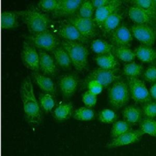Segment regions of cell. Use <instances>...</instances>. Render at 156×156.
<instances>
[{
	"mask_svg": "<svg viewBox=\"0 0 156 156\" xmlns=\"http://www.w3.org/2000/svg\"><path fill=\"white\" fill-rule=\"evenodd\" d=\"M20 94L23 111L27 121L32 124H38L41 118L39 104L35 98L32 82L29 76L23 80L20 87Z\"/></svg>",
	"mask_w": 156,
	"mask_h": 156,
	"instance_id": "1",
	"label": "cell"
},
{
	"mask_svg": "<svg viewBox=\"0 0 156 156\" xmlns=\"http://www.w3.org/2000/svg\"><path fill=\"white\" fill-rule=\"evenodd\" d=\"M61 45L69 54L74 68L78 71L85 69L88 64V51L83 43L63 40Z\"/></svg>",
	"mask_w": 156,
	"mask_h": 156,
	"instance_id": "2",
	"label": "cell"
},
{
	"mask_svg": "<svg viewBox=\"0 0 156 156\" xmlns=\"http://www.w3.org/2000/svg\"><path fill=\"white\" fill-rule=\"evenodd\" d=\"M130 96L127 83L123 80L115 81L108 89V102L115 108L118 109L124 106L128 102Z\"/></svg>",
	"mask_w": 156,
	"mask_h": 156,
	"instance_id": "3",
	"label": "cell"
},
{
	"mask_svg": "<svg viewBox=\"0 0 156 156\" xmlns=\"http://www.w3.org/2000/svg\"><path fill=\"white\" fill-rule=\"evenodd\" d=\"M22 15L29 30L32 34L47 30L50 24L49 18L35 9H30L23 12Z\"/></svg>",
	"mask_w": 156,
	"mask_h": 156,
	"instance_id": "4",
	"label": "cell"
},
{
	"mask_svg": "<svg viewBox=\"0 0 156 156\" xmlns=\"http://www.w3.org/2000/svg\"><path fill=\"white\" fill-rule=\"evenodd\" d=\"M127 85L130 96L134 101L143 104L152 101L149 91L142 80L127 77Z\"/></svg>",
	"mask_w": 156,
	"mask_h": 156,
	"instance_id": "5",
	"label": "cell"
},
{
	"mask_svg": "<svg viewBox=\"0 0 156 156\" xmlns=\"http://www.w3.org/2000/svg\"><path fill=\"white\" fill-rule=\"evenodd\" d=\"M27 38L34 46L47 51H52L59 44L58 38L49 30L32 34Z\"/></svg>",
	"mask_w": 156,
	"mask_h": 156,
	"instance_id": "6",
	"label": "cell"
},
{
	"mask_svg": "<svg viewBox=\"0 0 156 156\" xmlns=\"http://www.w3.org/2000/svg\"><path fill=\"white\" fill-rule=\"evenodd\" d=\"M132 35L142 44L152 46L156 40V30L149 24H134L131 26Z\"/></svg>",
	"mask_w": 156,
	"mask_h": 156,
	"instance_id": "7",
	"label": "cell"
},
{
	"mask_svg": "<svg viewBox=\"0 0 156 156\" xmlns=\"http://www.w3.org/2000/svg\"><path fill=\"white\" fill-rule=\"evenodd\" d=\"M120 76L118 74V69H104L99 68L93 70L87 77L88 82L96 80L100 82L104 87H107L115 81L119 80Z\"/></svg>",
	"mask_w": 156,
	"mask_h": 156,
	"instance_id": "8",
	"label": "cell"
},
{
	"mask_svg": "<svg viewBox=\"0 0 156 156\" xmlns=\"http://www.w3.org/2000/svg\"><path fill=\"white\" fill-rule=\"evenodd\" d=\"M69 22L73 24L86 38L88 39L96 35V23L93 19L81 17L77 15L69 18Z\"/></svg>",
	"mask_w": 156,
	"mask_h": 156,
	"instance_id": "9",
	"label": "cell"
},
{
	"mask_svg": "<svg viewBox=\"0 0 156 156\" xmlns=\"http://www.w3.org/2000/svg\"><path fill=\"white\" fill-rule=\"evenodd\" d=\"M21 58L23 63L28 68L37 71L39 69V54L34 46L30 43L24 41Z\"/></svg>",
	"mask_w": 156,
	"mask_h": 156,
	"instance_id": "10",
	"label": "cell"
},
{
	"mask_svg": "<svg viewBox=\"0 0 156 156\" xmlns=\"http://www.w3.org/2000/svg\"><path fill=\"white\" fill-rule=\"evenodd\" d=\"M110 40L115 46L129 47L133 40V35L126 26L120 25L111 32Z\"/></svg>",
	"mask_w": 156,
	"mask_h": 156,
	"instance_id": "11",
	"label": "cell"
},
{
	"mask_svg": "<svg viewBox=\"0 0 156 156\" xmlns=\"http://www.w3.org/2000/svg\"><path fill=\"white\" fill-rule=\"evenodd\" d=\"M144 133L139 130H132L112 139L107 144L108 147H116L135 143L138 141Z\"/></svg>",
	"mask_w": 156,
	"mask_h": 156,
	"instance_id": "12",
	"label": "cell"
},
{
	"mask_svg": "<svg viewBox=\"0 0 156 156\" xmlns=\"http://www.w3.org/2000/svg\"><path fill=\"white\" fill-rule=\"evenodd\" d=\"M58 34L64 40L87 43L88 39L84 37L78 29L69 21L62 24L58 29Z\"/></svg>",
	"mask_w": 156,
	"mask_h": 156,
	"instance_id": "13",
	"label": "cell"
},
{
	"mask_svg": "<svg viewBox=\"0 0 156 156\" xmlns=\"http://www.w3.org/2000/svg\"><path fill=\"white\" fill-rule=\"evenodd\" d=\"M128 15L135 24H149L154 26L156 23L144 10L135 5H131L129 8Z\"/></svg>",
	"mask_w": 156,
	"mask_h": 156,
	"instance_id": "14",
	"label": "cell"
},
{
	"mask_svg": "<svg viewBox=\"0 0 156 156\" xmlns=\"http://www.w3.org/2000/svg\"><path fill=\"white\" fill-rule=\"evenodd\" d=\"M58 84L62 95L66 98H69L75 93L78 85V80L75 76L66 74L60 77Z\"/></svg>",
	"mask_w": 156,
	"mask_h": 156,
	"instance_id": "15",
	"label": "cell"
},
{
	"mask_svg": "<svg viewBox=\"0 0 156 156\" xmlns=\"http://www.w3.org/2000/svg\"><path fill=\"white\" fill-rule=\"evenodd\" d=\"M39 68L45 75H53L55 73L56 66L54 58L46 51L38 49Z\"/></svg>",
	"mask_w": 156,
	"mask_h": 156,
	"instance_id": "16",
	"label": "cell"
},
{
	"mask_svg": "<svg viewBox=\"0 0 156 156\" xmlns=\"http://www.w3.org/2000/svg\"><path fill=\"white\" fill-rule=\"evenodd\" d=\"M121 4V1L116 0L115 2L112 4L96 9L93 18L94 21L96 24L101 25L108 16L118 9Z\"/></svg>",
	"mask_w": 156,
	"mask_h": 156,
	"instance_id": "17",
	"label": "cell"
},
{
	"mask_svg": "<svg viewBox=\"0 0 156 156\" xmlns=\"http://www.w3.org/2000/svg\"><path fill=\"white\" fill-rule=\"evenodd\" d=\"M82 2L81 0H60L58 7L53 13L57 16L73 15L79 10Z\"/></svg>",
	"mask_w": 156,
	"mask_h": 156,
	"instance_id": "18",
	"label": "cell"
},
{
	"mask_svg": "<svg viewBox=\"0 0 156 156\" xmlns=\"http://www.w3.org/2000/svg\"><path fill=\"white\" fill-rule=\"evenodd\" d=\"M122 113L124 121L130 125L140 122L143 115L142 109L135 105H128L126 107L123 109Z\"/></svg>",
	"mask_w": 156,
	"mask_h": 156,
	"instance_id": "19",
	"label": "cell"
},
{
	"mask_svg": "<svg viewBox=\"0 0 156 156\" xmlns=\"http://www.w3.org/2000/svg\"><path fill=\"white\" fill-rule=\"evenodd\" d=\"M134 52L136 57L143 62L152 63L156 61V50L152 46L141 44L135 49Z\"/></svg>",
	"mask_w": 156,
	"mask_h": 156,
	"instance_id": "20",
	"label": "cell"
},
{
	"mask_svg": "<svg viewBox=\"0 0 156 156\" xmlns=\"http://www.w3.org/2000/svg\"><path fill=\"white\" fill-rule=\"evenodd\" d=\"M34 79L35 83L45 93L54 94L55 91V88L53 80L51 78L45 74L38 73H33Z\"/></svg>",
	"mask_w": 156,
	"mask_h": 156,
	"instance_id": "21",
	"label": "cell"
},
{
	"mask_svg": "<svg viewBox=\"0 0 156 156\" xmlns=\"http://www.w3.org/2000/svg\"><path fill=\"white\" fill-rule=\"evenodd\" d=\"M52 52L54 59L59 66L65 69H68L71 67L72 62L70 57L62 45L57 46Z\"/></svg>",
	"mask_w": 156,
	"mask_h": 156,
	"instance_id": "22",
	"label": "cell"
},
{
	"mask_svg": "<svg viewBox=\"0 0 156 156\" xmlns=\"http://www.w3.org/2000/svg\"><path fill=\"white\" fill-rule=\"evenodd\" d=\"M122 19V16L121 13L119 12L118 9L112 13L101 24L102 29L105 32L109 33L113 31L116 29Z\"/></svg>",
	"mask_w": 156,
	"mask_h": 156,
	"instance_id": "23",
	"label": "cell"
},
{
	"mask_svg": "<svg viewBox=\"0 0 156 156\" xmlns=\"http://www.w3.org/2000/svg\"><path fill=\"white\" fill-rule=\"evenodd\" d=\"M90 47L92 51L98 55L112 53L115 48L113 44L101 38L93 40L91 43Z\"/></svg>",
	"mask_w": 156,
	"mask_h": 156,
	"instance_id": "24",
	"label": "cell"
},
{
	"mask_svg": "<svg viewBox=\"0 0 156 156\" xmlns=\"http://www.w3.org/2000/svg\"><path fill=\"white\" fill-rule=\"evenodd\" d=\"M94 59L98 65L101 68L115 69L118 64L116 57L113 53L98 55Z\"/></svg>",
	"mask_w": 156,
	"mask_h": 156,
	"instance_id": "25",
	"label": "cell"
},
{
	"mask_svg": "<svg viewBox=\"0 0 156 156\" xmlns=\"http://www.w3.org/2000/svg\"><path fill=\"white\" fill-rule=\"evenodd\" d=\"M130 2L144 10L156 22V0H132Z\"/></svg>",
	"mask_w": 156,
	"mask_h": 156,
	"instance_id": "26",
	"label": "cell"
},
{
	"mask_svg": "<svg viewBox=\"0 0 156 156\" xmlns=\"http://www.w3.org/2000/svg\"><path fill=\"white\" fill-rule=\"evenodd\" d=\"M17 26V15L15 12L8 10L2 11L1 12V26L2 29H11L16 27Z\"/></svg>",
	"mask_w": 156,
	"mask_h": 156,
	"instance_id": "27",
	"label": "cell"
},
{
	"mask_svg": "<svg viewBox=\"0 0 156 156\" xmlns=\"http://www.w3.org/2000/svg\"><path fill=\"white\" fill-rule=\"evenodd\" d=\"M113 54L116 58L128 63L133 62L136 57L134 51L127 46H115Z\"/></svg>",
	"mask_w": 156,
	"mask_h": 156,
	"instance_id": "28",
	"label": "cell"
},
{
	"mask_svg": "<svg viewBox=\"0 0 156 156\" xmlns=\"http://www.w3.org/2000/svg\"><path fill=\"white\" fill-rule=\"evenodd\" d=\"M73 113L71 103H63L58 105L53 112L54 117L58 121H63L68 119Z\"/></svg>",
	"mask_w": 156,
	"mask_h": 156,
	"instance_id": "29",
	"label": "cell"
},
{
	"mask_svg": "<svg viewBox=\"0 0 156 156\" xmlns=\"http://www.w3.org/2000/svg\"><path fill=\"white\" fill-rule=\"evenodd\" d=\"M140 130L144 133L156 137V120L145 118L140 122Z\"/></svg>",
	"mask_w": 156,
	"mask_h": 156,
	"instance_id": "30",
	"label": "cell"
},
{
	"mask_svg": "<svg viewBox=\"0 0 156 156\" xmlns=\"http://www.w3.org/2000/svg\"><path fill=\"white\" fill-rule=\"evenodd\" d=\"M143 71V66L133 61L125 64L123 66V73L129 77H138L141 74Z\"/></svg>",
	"mask_w": 156,
	"mask_h": 156,
	"instance_id": "31",
	"label": "cell"
},
{
	"mask_svg": "<svg viewBox=\"0 0 156 156\" xmlns=\"http://www.w3.org/2000/svg\"><path fill=\"white\" fill-rule=\"evenodd\" d=\"M131 125L126 122L124 120H119L115 121L111 129L110 135L111 137L113 139L115 138L122 134L130 130Z\"/></svg>",
	"mask_w": 156,
	"mask_h": 156,
	"instance_id": "32",
	"label": "cell"
},
{
	"mask_svg": "<svg viewBox=\"0 0 156 156\" xmlns=\"http://www.w3.org/2000/svg\"><path fill=\"white\" fill-rule=\"evenodd\" d=\"M94 116V110L90 107H81L74 112L73 118L79 121H90Z\"/></svg>",
	"mask_w": 156,
	"mask_h": 156,
	"instance_id": "33",
	"label": "cell"
},
{
	"mask_svg": "<svg viewBox=\"0 0 156 156\" xmlns=\"http://www.w3.org/2000/svg\"><path fill=\"white\" fill-rule=\"evenodd\" d=\"M39 103L40 107L46 112L51 111L55 105L53 96L49 93L41 94L39 97Z\"/></svg>",
	"mask_w": 156,
	"mask_h": 156,
	"instance_id": "34",
	"label": "cell"
},
{
	"mask_svg": "<svg viewBox=\"0 0 156 156\" xmlns=\"http://www.w3.org/2000/svg\"><path fill=\"white\" fill-rule=\"evenodd\" d=\"M94 10V7L91 1H83L79 9V15L81 17L91 18Z\"/></svg>",
	"mask_w": 156,
	"mask_h": 156,
	"instance_id": "35",
	"label": "cell"
},
{
	"mask_svg": "<svg viewBox=\"0 0 156 156\" xmlns=\"http://www.w3.org/2000/svg\"><path fill=\"white\" fill-rule=\"evenodd\" d=\"M116 113L109 108H104L101 110L98 115V119L102 123L111 124L116 120Z\"/></svg>",
	"mask_w": 156,
	"mask_h": 156,
	"instance_id": "36",
	"label": "cell"
},
{
	"mask_svg": "<svg viewBox=\"0 0 156 156\" xmlns=\"http://www.w3.org/2000/svg\"><path fill=\"white\" fill-rule=\"evenodd\" d=\"M142 111L146 118L154 119L156 117V102L151 101L143 104Z\"/></svg>",
	"mask_w": 156,
	"mask_h": 156,
	"instance_id": "37",
	"label": "cell"
},
{
	"mask_svg": "<svg viewBox=\"0 0 156 156\" xmlns=\"http://www.w3.org/2000/svg\"><path fill=\"white\" fill-rule=\"evenodd\" d=\"M59 3L60 0H41L38 2V5L43 10L54 12L58 7Z\"/></svg>",
	"mask_w": 156,
	"mask_h": 156,
	"instance_id": "38",
	"label": "cell"
},
{
	"mask_svg": "<svg viewBox=\"0 0 156 156\" xmlns=\"http://www.w3.org/2000/svg\"><path fill=\"white\" fill-rule=\"evenodd\" d=\"M82 101L87 107H93L97 101V95L87 90L82 96Z\"/></svg>",
	"mask_w": 156,
	"mask_h": 156,
	"instance_id": "39",
	"label": "cell"
},
{
	"mask_svg": "<svg viewBox=\"0 0 156 156\" xmlns=\"http://www.w3.org/2000/svg\"><path fill=\"white\" fill-rule=\"evenodd\" d=\"M143 77L147 82L156 83V66L152 65L147 67L143 73Z\"/></svg>",
	"mask_w": 156,
	"mask_h": 156,
	"instance_id": "40",
	"label": "cell"
},
{
	"mask_svg": "<svg viewBox=\"0 0 156 156\" xmlns=\"http://www.w3.org/2000/svg\"><path fill=\"white\" fill-rule=\"evenodd\" d=\"M87 88L89 91L98 95L102 91L104 87L98 80H91L87 83Z\"/></svg>",
	"mask_w": 156,
	"mask_h": 156,
	"instance_id": "41",
	"label": "cell"
},
{
	"mask_svg": "<svg viewBox=\"0 0 156 156\" xmlns=\"http://www.w3.org/2000/svg\"><path fill=\"white\" fill-rule=\"evenodd\" d=\"M116 0H92V3L94 7L97 9L106 5H108L115 2Z\"/></svg>",
	"mask_w": 156,
	"mask_h": 156,
	"instance_id": "42",
	"label": "cell"
},
{
	"mask_svg": "<svg viewBox=\"0 0 156 156\" xmlns=\"http://www.w3.org/2000/svg\"><path fill=\"white\" fill-rule=\"evenodd\" d=\"M149 93L151 98L156 102V83H154L151 85L149 89Z\"/></svg>",
	"mask_w": 156,
	"mask_h": 156,
	"instance_id": "43",
	"label": "cell"
}]
</instances>
